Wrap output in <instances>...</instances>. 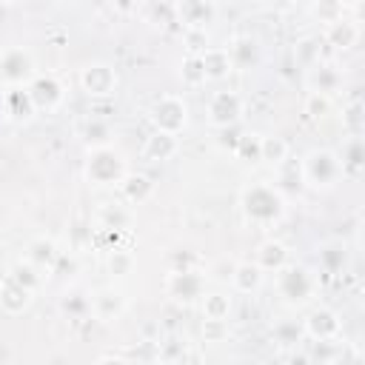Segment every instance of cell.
I'll use <instances>...</instances> for the list:
<instances>
[{
	"label": "cell",
	"instance_id": "6da1fadb",
	"mask_svg": "<svg viewBox=\"0 0 365 365\" xmlns=\"http://www.w3.org/2000/svg\"><path fill=\"white\" fill-rule=\"evenodd\" d=\"M242 217L254 225H274L285 217V194H279L271 182H251L240 194Z\"/></svg>",
	"mask_w": 365,
	"mask_h": 365
},
{
	"label": "cell",
	"instance_id": "7a4b0ae2",
	"mask_svg": "<svg viewBox=\"0 0 365 365\" xmlns=\"http://www.w3.org/2000/svg\"><path fill=\"white\" fill-rule=\"evenodd\" d=\"M274 285H277V294L279 299L288 305V308H302L314 299L317 294V274H311L305 265H297V262H288L282 265L277 274H274Z\"/></svg>",
	"mask_w": 365,
	"mask_h": 365
},
{
	"label": "cell",
	"instance_id": "3957f363",
	"mask_svg": "<svg viewBox=\"0 0 365 365\" xmlns=\"http://www.w3.org/2000/svg\"><path fill=\"white\" fill-rule=\"evenodd\" d=\"M299 171H302V185L314 191H328L342 180L339 157L334 148H311L299 160Z\"/></svg>",
	"mask_w": 365,
	"mask_h": 365
},
{
	"label": "cell",
	"instance_id": "277c9868",
	"mask_svg": "<svg viewBox=\"0 0 365 365\" xmlns=\"http://www.w3.org/2000/svg\"><path fill=\"white\" fill-rule=\"evenodd\" d=\"M83 174H86L88 185H94V188H117L123 182V177L128 174V163L114 145L97 148V151H88Z\"/></svg>",
	"mask_w": 365,
	"mask_h": 365
},
{
	"label": "cell",
	"instance_id": "5b68a950",
	"mask_svg": "<svg viewBox=\"0 0 365 365\" xmlns=\"http://www.w3.org/2000/svg\"><path fill=\"white\" fill-rule=\"evenodd\" d=\"M148 123L160 134L180 137L188 128V103L182 94H160L148 108Z\"/></svg>",
	"mask_w": 365,
	"mask_h": 365
},
{
	"label": "cell",
	"instance_id": "8992f818",
	"mask_svg": "<svg viewBox=\"0 0 365 365\" xmlns=\"http://www.w3.org/2000/svg\"><path fill=\"white\" fill-rule=\"evenodd\" d=\"M37 77V60L26 46H9L0 54V88H26Z\"/></svg>",
	"mask_w": 365,
	"mask_h": 365
},
{
	"label": "cell",
	"instance_id": "52a82bcc",
	"mask_svg": "<svg viewBox=\"0 0 365 365\" xmlns=\"http://www.w3.org/2000/svg\"><path fill=\"white\" fill-rule=\"evenodd\" d=\"M245 117V97L240 91H231V88H222V91H214L208 97V106H205V120L211 128L217 131H225V128H237Z\"/></svg>",
	"mask_w": 365,
	"mask_h": 365
},
{
	"label": "cell",
	"instance_id": "ba28073f",
	"mask_svg": "<svg viewBox=\"0 0 365 365\" xmlns=\"http://www.w3.org/2000/svg\"><path fill=\"white\" fill-rule=\"evenodd\" d=\"M77 83H80V88H83L86 97H91V100H108V97H114L120 77H117V68L111 63L94 60V63H86L80 68Z\"/></svg>",
	"mask_w": 365,
	"mask_h": 365
},
{
	"label": "cell",
	"instance_id": "9c48e42d",
	"mask_svg": "<svg viewBox=\"0 0 365 365\" xmlns=\"http://www.w3.org/2000/svg\"><path fill=\"white\" fill-rule=\"evenodd\" d=\"M34 114H54L66 103V83L51 71H37V77L26 86Z\"/></svg>",
	"mask_w": 365,
	"mask_h": 365
},
{
	"label": "cell",
	"instance_id": "30bf717a",
	"mask_svg": "<svg viewBox=\"0 0 365 365\" xmlns=\"http://www.w3.org/2000/svg\"><path fill=\"white\" fill-rule=\"evenodd\" d=\"M165 294L171 302L188 308L197 305L200 297L205 294V274L200 268H188V271H168L165 277Z\"/></svg>",
	"mask_w": 365,
	"mask_h": 365
},
{
	"label": "cell",
	"instance_id": "8fae6325",
	"mask_svg": "<svg viewBox=\"0 0 365 365\" xmlns=\"http://www.w3.org/2000/svg\"><path fill=\"white\" fill-rule=\"evenodd\" d=\"M302 331H305V339L311 342H328V339H342V319L334 308H311L305 317H302Z\"/></svg>",
	"mask_w": 365,
	"mask_h": 365
},
{
	"label": "cell",
	"instance_id": "7c38bea8",
	"mask_svg": "<svg viewBox=\"0 0 365 365\" xmlns=\"http://www.w3.org/2000/svg\"><path fill=\"white\" fill-rule=\"evenodd\" d=\"M171 9L174 23H180L182 31H208V26L217 20V6L211 0H180Z\"/></svg>",
	"mask_w": 365,
	"mask_h": 365
},
{
	"label": "cell",
	"instance_id": "4fadbf2b",
	"mask_svg": "<svg viewBox=\"0 0 365 365\" xmlns=\"http://www.w3.org/2000/svg\"><path fill=\"white\" fill-rule=\"evenodd\" d=\"M88 308H91V317H94L97 322L111 325V322H117V319L125 314L128 299H125V294H123L120 288L106 285V288H97V291L88 297Z\"/></svg>",
	"mask_w": 365,
	"mask_h": 365
},
{
	"label": "cell",
	"instance_id": "5bb4252c",
	"mask_svg": "<svg viewBox=\"0 0 365 365\" xmlns=\"http://www.w3.org/2000/svg\"><path fill=\"white\" fill-rule=\"evenodd\" d=\"M359 37H362V26H359L356 17H348V14H342L331 26H325V34H322V40L334 51H351L359 43Z\"/></svg>",
	"mask_w": 365,
	"mask_h": 365
},
{
	"label": "cell",
	"instance_id": "9a60e30c",
	"mask_svg": "<svg viewBox=\"0 0 365 365\" xmlns=\"http://www.w3.org/2000/svg\"><path fill=\"white\" fill-rule=\"evenodd\" d=\"M117 191H120L123 202H128V205H143V202H148V200L154 197L157 182H154L148 174H143V171H128V174L123 177V182L117 185Z\"/></svg>",
	"mask_w": 365,
	"mask_h": 365
},
{
	"label": "cell",
	"instance_id": "2e32d148",
	"mask_svg": "<svg viewBox=\"0 0 365 365\" xmlns=\"http://www.w3.org/2000/svg\"><path fill=\"white\" fill-rule=\"evenodd\" d=\"M34 302V294L26 291L23 285H17L14 279H9L6 274L0 277V311L9 314V317H20L31 308Z\"/></svg>",
	"mask_w": 365,
	"mask_h": 365
},
{
	"label": "cell",
	"instance_id": "e0dca14e",
	"mask_svg": "<svg viewBox=\"0 0 365 365\" xmlns=\"http://www.w3.org/2000/svg\"><path fill=\"white\" fill-rule=\"evenodd\" d=\"M336 157H339L342 180H359L362 168H365V140L362 137H348L342 143V148L336 151Z\"/></svg>",
	"mask_w": 365,
	"mask_h": 365
},
{
	"label": "cell",
	"instance_id": "ac0fdd59",
	"mask_svg": "<svg viewBox=\"0 0 365 365\" xmlns=\"http://www.w3.org/2000/svg\"><path fill=\"white\" fill-rule=\"evenodd\" d=\"M180 151V137H171V134H160V131H151L140 148V157L145 163H165V160H174Z\"/></svg>",
	"mask_w": 365,
	"mask_h": 365
},
{
	"label": "cell",
	"instance_id": "d6986e66",
	"mask_svg": "<svg viewBox=\"0 0 365 365\" xmlns=\"http://www.w3.org/2000/svg\"><path fill=\"white\" fill-rule=\"evenodd\" d=\"M305 86H308V91H317V94H328L331 97L342 86V71L336 66H331V63H317V66L308 68Z\"/></svg>",
	"mask_w": 365,
	"mask_h": 365
},
{
	"label": "cell",
	"instance_id": "ffe728a7",
	"mask_svg": "<svg viewBox=\"0 0 365 365\" xmlns=\"http://www.w3.org/2000/svg\"><path fill=\"white\" fill-rule=\"evenodd\" d=\"M26 259L48 277V274L54 271L57 259H60V248H57V242H54L51 237H34V240L26 245Z\"/></svg>",
	"mask_w": 365,
	"mask_h": 365
},
{
	"label": "cell",
	"instance_id": "44dd1931",
	"mask_svg": "<svg viewBox=\"0 0 365 365\" xmlns=\"http://www.w3.org/2000/svg\"><path fill=\"white\" fill-rule=\"evenodd\" d=\"M262 274H277L282 265H288L291 259H288V248H285V242H279V240H262L259 245H257V254H254V259H251Z\"/></svg>",
	"mask_w": 365,
	"mask_h": 365
},
{
	"label": "cell",
	"instance_id": "7402d4cb",
	"mask_svg": "<svg viewBox=\"0 0 365 365\" xmlns=\"http://www.w3.org/2000/svg\"><path fill=\"white\" fill-rule=\"evenodd\" d=\"M228 279H231V291H234V294H245V297H251V294H257V291L262 288L265 274H262L251 259H242V262H237V265L231 268Z\"/></svg>",
	"mask_w": 365,
	"mask_h": 365
},
{
	"label": "cell",
	"instance_id": "603a6c76",
	"mask_svg": "<svg viewBox=\"0 0 365 365\" xmlns=\"http://www.w3.org/2000/svg\"><path fill=\"white\" fill-rule=\"evenodd\" d=\"M200 60H202V68H205V80H208V83H220V80H225V77L234 71L225 46H208V48L200 54Z\"/></svg>",
	"mask_w": 365,
	"mask_h": 365
},
{
	"label": "cell",
	"instance_id": "cb8c5ba5",
	"mask_svg": "<svg viewBox=\"0 0 365 365\" xmlns=\"http://www.w3.org/2000/svg\"><path fill=\"white\" fill-rule=\"evenodd\" d=\"M0 94H3V120L26 123V120L34 117V106H31L26 88H6Z\"/></svg>",
	"mask_w": 365,
	"mask_h": 365
},
{
	"label": "cell",
	"instance_id": "d4e9b609",
	"mask_svg": "<svg viewBox=\"0 0 365 365\" xmlns=\"http://www.w3.org/2000/svg\"><path fill=\"white\" fill-rule=\"evenodd\" d=\"M154 356H157L160 365H185L188 356H191V345H188L185 336L168 334V336H163L157 342V354Z\"/></svg>",
	"mask_w": 365,
	"mask_h": 365
},
{
	"label": "cell",
	"instance_id": "484cf974",
	"mask_svg": "<svg viewBox=\"0 0 365 365\" xmlns=\"http://www.w3.org/2000/svg\"><path fill=\"white\" fill-rule=\"evenodd\" d=\"M197 305H200L202 319H211V322H228L231 308H234V299H231V294H225V291H205V294L200 297Z\"/></svg>",
	"mask_w": 365,
	"mask_h": 365
},
{
	"label": "cell",
	"instance_id": "4316f807",
	"mask_svg": "<svg viewBox=\"0 0 365 365\" xmlns=\"http://www.w3.org/2000/svg\"><path fill=\"white\" fill-rule=\"evenodd\" d=\"M317 262H319V268L325 271V274H339V271H345V265H348V245L342 242V240H328V242H322L319 245V251H317Z\"/></svg>",
	"mask_w": 365,
	"mask_h": 365
},
{
	"label": "cell",
	"instance_id": "83f0119b",
	"mask_svg": "<svg viewBox=\"0 0 365 365\" xmlns=\"http://www.w3.org/2000/svg\"><path fill=\"white\" fill-rule=\"evenodd\" d=\"M228 57H231V66L240 68V71H248L251 66L259 63V43L248 34L237 37L231 46H228Z\"/></svg>",
	"mask_w": 365,
	"mask_h": 365
},
{
	"label": "cell",
	"instance_id": "f1b7e54d",
	"mask_svg": "<svg viewBox=\"0 0 365 365\" xmlns=\"http://www.w3.org/2000/svg\"><path fill=\"white\" fill-rule=\"evenodd\" d=\"M288 157H291V145H288L285 137H279V134H262V140H259V163H265L271 168H279Z\"/></svg>",
	"mask_w": 365,
	"mask_h": 365
},
{
	"label": "cell",
	"instance_id": "f546056e",
	"mask_svg": "<svg viewBox=\"0 0 365 365\" xmlns=\"http://www.w3.org/2000/svg\"><path fill=\"white\" fill-rule=\"evenodd\" d=\"M271 342L277 348H297L299 342H305V331H302V319H277L271 325Z\"/></svg>",
	"mask_w": 365,
	"mask_h": 365
},
{
	"label": "cell",
	"instance_id": "4dcf8cb0",
	"mask_svg": "<svg viewBox=\"0 0 365 365\" xmlns=\"http://www.w3.org/2000/svg\"><path fill=\"white\" fill-rule=\"evenodd\" d=\"M97 222L103 231H125L131 225V211L123 202H103L97 211Z\"/></svg>",
	"mask_w": 365,
	"mask_h": 365
},
{
	"label": "cell",
	"instance_id": "1f68e13d",
	"mask_svg": "<svg viewBox=\"0 0 365 365\" xmlns=\"http://www.w3.org/2000/svg\"><path fill=\"white\" fill-rule=\"evenodd\" d=\"M6 277L14 279L17 285H23V288L31 291V294H37L40 285H43V279H46V274H43L40 268H34L29 259H14V262L9 265V271H6Z\"/></svg>",
	"mask_w": 365,
	"mask_h": 365
},
{
	"label": "cell",
	"instance_id": "d6a6232c",
	"mask_svg": "<svg viewBox=\"0 0 365 365\" xmlns=\"http://www.w3.org/2000/svg\"><path fill=\"white\" fill-rule=\"evenodd\" d=\"M111 140H114V128H111L108 120H100V117L86 120V125H83V143L88 145V151L108 148Z\"/></svg>",
	"mask_w": 365,
	"mask_h": 365
},
{
	"label": "cell",
	"instance_id": "836d02e7",
	"mask_svg": "<svg viewBox=\"0 0 365 365\" xmlns=\"http://www.w3.org/2000/svg\"><path fill=\"white\" fill-rule=\"evenodd\" d=\"M134 265H137V259H134V254L128 251V248H108V254H106V271H108V277L111 279H125L131 271H134Z\"/></svg>",
	"mask_w": 365,
	"mask_h": 365
},
{
	"label": "cell",
	"instance_id": "e575fe53",
	"mask_svg": "<svg viewBox=\"0 0 365 365\" xmlns=\"http://www.w3.org/2000/svg\"><path fill=\"white\" fill-rule=\"evenodd\" d=\"M180 80H182L185 88H202V86L208 83L200 54H185V57L180 60Z\"/></svg>",
	"mask_w": 365,
	"mask_h": 365
},
{
	"label": "cell",
	"instance_id": "d590c367",
	"mask_svg": "<svg viewBox=\"0 0 365 365\" xmlns=\"http://www.w3.org/2000/svg\"><path fill=\"white\" fill-rule=\"evenodd\" d=\"M302 111H305V117H308V120L322 123L325 117H331V114H334V97H328V94H317V91H308V94H305V100H302Z\"/></svg>",
	"mask_w": 365,
	"mask_h": 365
},
{
	"label": "cell",
	"instance_id": "8d00e7d4",
	"mask_svg": "<svg viewBox=\"0 0 365 365\" xmlns=\"http://www.w3.org/2000/svg\"><path fill=\"white\" fill-rule=\"evenodd\" d=\"M345 339H328V342H311V365H336L342 356Z\"/></svg>",
	"mask_w": 365,
	"mask_h": 365
},
{
	"label": "cell",
	"instance_id": "74e56055",
	"mask_svg": "<svg viewBox=\"0 0 365 365\" xmlns=\"http://www.w3.org/2000/svg\"><path fill=\"white\" fill-rule=\"evenodd\" d=\"M345 11H348V3H336V0H319V3H311V6H308V14H311L314 20H319L322 26H331V23L339 20Z\"/></svg>",
	"mask_w": 365,
	"mask_h": 365
},
{
	"label": "cell",
	"instance_id": "f35d334b",
	"mask_svg": "<svg viewBox=\"0 0 365 365\" xmlns=\"http://www.w3.org/2000/svg\"><path fill=\"white\" fill-rule=\"evenodd\" d=\"M259 140L262 134H242L234 145V157L242 165H259Z\"/></svg>",
	"mask_w": 365,
	"mask_h": 365
},
{
	"label": "cell",
	"instance_id": "ab89813d",
	"mask_svg": "<svg viewBox=\"0 0 365 365\" xmlns=\"http://www.w3.org/2000/svg\"><path fill=\"white\" fill-rule=\"evenodd\" d=\"M342 128L348 131V137H362V131H365V108H362L359 100H354V103H348L342 108Z\"/></svg>",
	"mask_w": 365,
	"mask_h": 365
},
{
	"label": "cell",
	"instance_id": "60d3db41",
	"mask_svg": "<svg viewBox=\"0 0 365 365\" xmlns=\"http://www.w3.org/2000/svg\"><path fill=\"white\" fill-rule=\"evenodd\" d=\"M294 54H297V60H299L305 68L322 63V60H319V37H302V40H297Z\"/></svg>",
	"mask_w": 365,
	"mask_h": 365
},
{
	"label": "cell",
	"instance_id": "b9f144b4",
	"mask_svg": "<svg viewBox=\"0 0 365 365\" xmlns=\"http://www.w3.org/2000/svg\"><path fill=\"white\" fill-rule=\"evenodd\" d=\"M63 311L71 314V317H86V314H91L88 297H86V294H68V297L63 299Z\"/></svg>",
	"mask_w": 365,
	"mask_h": 365
},
{
	"label": "cell",
	"instance_id": "7bdbcfd3",
	"mask_svg": "<svg viewBox=\"0 0 365 365\" xmlns=\"http://www.w3.org/2000/svg\"><path fill=\"white\" fill-rule=\"evenodd\" d=\"M185 37V54H202L211 43H208V31H182Z\"/></svg>",
	"mask_w": 365,
	"mask_h": 365
},
{
	"label": "cell",
	"instance_id": "ee69618b",
	"mask_svg": "<svg viewBox=\"0 0 365 365\" xmlns=\"http://www.w3.org/2000/svg\"><path fill=\"white\" fill-rule=\"evenodd\" d=\"M200 334H202L205 342H222V339L228 336V322H211V319H202Z\"/></svg>",
	"mask_w": 365,
	"mask_h": 365
},
{
	"label": "cell",
	"instance_id": "f6af8a7d",
	"mask_svg": "<svg viewBox=\"0 0 365 365\" xmlns=\"http://www.w3.org/2000/svg\"><path fill=\"white\" fill-rule=\"evenodd\" d=\"M188 268H197V262H194V254L191 251H174L171 254V271H188Z\"/></svg>",
	"mask_w": 365,
	"mask_h": 365
},
{
	"label": "cell",
	"instance_id": "bcb514c9",
	"mask_svg": "<svg viewBox=\"0 0 365 365\" xmlns=\"http://www.w3.org/2000/svg\"><path fill=\"white\" fill-rule=\"evenodd\" d=\"M336 365H365V359H362V354H359V348H356V345H348V342H345L342 356H339V362H336Z\"/></svg>",
	"mask_w": 365,
	"mask_h": 365
},
{
	"label": "cell",
	"instance_id": "7dc6e473",
	"mask_svg": "<svg viewBox=\"0 0 365 365\" xmlns=\"http://www.w3.org/2000/svg\"><path fill=\"white\" fill-rule=\"evenodd\" d=\"M94 365H134V362L125 359V356H120V354H103V356L94 359Z\"/></svg>",
	"mask_w": 365,
	"mask_h": 365
},
{
	"label": "cell",
	"instance_id": "c3c4849f",
	"mask_svg": "<svg viewBox=\"0 0 365 365\" xmlns=\"http://www.w3.org/2000/svg\"><path fill=\"white\" fill-rule=\"evenodd\" d=\"M0 120H3V94H0Z\"/></svg>",
	"mask_w": 365,
	"mask_h": 365
}]
</instances>
